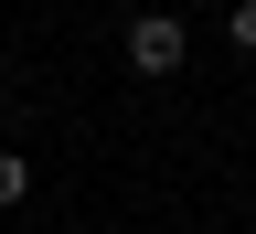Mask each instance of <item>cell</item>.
<instances>
[{"mask_svg":"<svg viewBox=\"0 0 256 234\" xmlns=\"http://www.w3.org/2000/svg\"><path fill=\"white\" fill-rule=\"evenodd\" d=\"M192 64V32H182V11H128V75H182Z\"/></svg>","mask_w":256,"mask_h":234,"instance_id":"6da1fadb","label":"cell"},{"mask_svg":"<svg viewBox=\"0 0 256 234\" xmlns=\"http://www.w3.org/2000/svg\"><path fill=\"white\" fill-rule=\"evenodd\" d=\"M22 192H32V160H22V149H0V213H11Z\"/></svg>","mask_w":256,"mask_h":234,"instance_id":"7a4b0ae2","label":"cell"},{"mask_svg":"<svg viewBox=\"0 0 256 234\" xmlns=\"http://www.w3.org/2000/svg\"><path fill=\"white\" fill-rule=\"evenodd\" d=\"M224 32H235V53H256V0H235V11H224Z\"/></svg>","mask_w":256,"mask_h":234,"instance_id":"3957f363","label":"cell"},{"mask_svg":"<svg viewBox=\"0 0 256 234\" xmlns=\"http://www.w3.org/2000/svg\"><path fill=\"white\" fill-rule=\"evenodd\" d=\"M0 117H11V96H0Z\"/></svg>","mask_w":256,"mask_h":234,"instance_id":"277c9868","label":"cell"}]
</instances>
